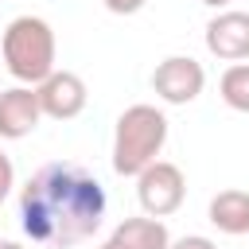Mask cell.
I'll return each instance as SVG.
<instances>
[{
	"label": "cell",
	"mask_w": 249,
	"mask_h": 249,
	"mask_svg": "<svg viewBox=\"0 0 249 249\" xmlns=\"http://www.w3.org/2000/svg\"><path fill=\"white\" fill-rule=\"evenodd\" d=\"M218 89H222V101H226L230 109L249 113V62H233V66L222 74Z\"/></svg>",
	"instance_id": "11"
},
{
	"label": "cell",
	"mask_w": 249,
	"mask_h": 249,
	"mask_svg": "<svg viewBox=\"0 0 249 249\" xmlns=\"http://www.w3.org/2000/svg\"><path fill=\"white\" fill-rule=\"evenodd\" d=\"M206 51L222 62H241L249 58V12L222 8L206 23Z\"/></svg>",
	"instance_id": "7"
},
{
	"label": "cell",
	"mask_w": 249,
	"mask_h": 249,
	"mask_svg": "<svg viewBox=\"0 0 249 249\" xmlns=\"http://www.w3.org/2000/svg\"><path fill=\"white\" fill-rule=\"evenodd\" d=\"M206 86V70L202 62H195L191 54H171L156 66L152 74V89L167 101V105H191Z\"/></svg>",
	"instance_id": "5"
},
{
	"label": "cell",
	"mask_w": 249,
	"mask_h": 249,
	"mask_svg": "<svg viewBox=\"0 0 249 249\" xmlns=\"http://www.w3.org/2000/svg\"><path fill=\"white\" fill-rule=\"evenodd\" d=\"M136 198H140L144 214L167 218V214H175V210L183 206V198H187V179H183V171H179L175 163L156 160V163H148V167L136 175Z\"/></svg>",
	"instance_id": "4"
},
{
	"label": "cell",
	"mask_w": 249,
	"mask_h": 249,
	"mask_svg": "<svg viewBox=\"0 0 249 249\" xmlns=\"http://www.w3.org/2000/svg\"><path fill=\"white\" fill-rule=\"evenodd\" d=\"M12 183H16V171H12V160H8V156H4V148H0V202L8 198Z\"/></svg>",
	"instance_id": "13"
},
{
	"label": "cell",
	"mask_w": 249,
	"mask_h": 249,
	"mask_svg": "<svg viewBox=\"0 0 249 249\" xmlns=\"http://www.w3.org/2000/svg\"><path fill=\"white\" fill-rule=\"evenodd\" d=\"M210 222L230 237L249 233V191H218L210 198Z\"/></svg>",
	"instance_id": "10"
},
{
	"label": "cell",
	"mask_w": 249,
	"mask_h": 249,
	"mask_svg": "<svg viewBox=\"0 0 249 249\" xmlns=\"http://www.w3.org/2000/svg\"><path fill=\"white\" fill-rule=\"evenodd\" d=\"M163 140H167V117L156 105H128L113 128V171L136 179L148 163H156Z\"/></svg>",
	"instance_id": "2"
},
{
	"label": "cell",
	"mask_w": 249,
	"mask_h": 249,
	"mask_svg": "<svg viewBox=\"0 0 249 249\" xmlns=\"http://www.w3.org/2000/svg\"><path fill=\"white\" fill-rule=\"evenodd\" d=\"M39 105H43V117H54V121H70L86 109L89 93H86V82L74 74V70H54L51 78H43L39 86Z\"/></svg>",
	"instance_id": "8"
},
{
	"label": "cell",
	"mask_w": 249,
	"mask_h": 249,
	"mask_svg": "<svg viewBox=\"0 0 249 249\" xmlns=\"http://www.w3.org/2000/svg\"><path fill=\"white\" fill-rule=\"evenodd\" d=\"M0 51L8 74L23 86H39L43 78L54 74V31L39 16H16L4 27Z\"/></svg>",
	"instance_id": "3"
},
{
	"label": "cell",
	"mask_w": 249,
	"mask_h": 249,
	"mask_svg": "<svg viewBox=\"0 0 249 249\" xmlns=\"http://www.w3.org/2000/svg\"><path fill=\"white\" fill-rule=\"evenodd\" d=\"M0 249H23V245H16V241H0Z\"/></svg>",
	"instance_id": "16"
},
{
	"label": "cell",
	"mask_w": 249,
	"mask_h": 249,
	"mask_svg": "<svg viewBox=\"0 0 249 249\" xmlns=\"http://www.w3.org/2000/svg\"><path fill=\"white\" fill-rule=\"evenodd\" d=\"M43 105L35 86H12L0 89V140H23L39 128Z\"/></svg>",
	"instance_id": "6"
},
{
	"label": "cell",
	"mask_w": 249,
	"mask_h": 249,
	"mask_svg": "<svg viewBox=\"0 0 249 249\" xmlns=\"http://www.w3.org/2000/svg\"><path fill=\"white\" fill-rule=\"evenodd\" d=\"M206 8H226V4H233V0H202Z\"/></svg>",
	"instance_id": "15"
},
{
	"label": "cell",
	"mask_w": 249,
	"mask_h": 249,
	"mask_svg": "<svg viewBox=\"0 0 249 249\" xmlns=\"http://www.w3.org/2000/svg\"><path fill=\"white\" fill-rule=\"evenodd\" d=\"M167 249H218L210 237H202V233H187V237H179V241H171Z\"/></svg>",
	"instance_id": "12"
},
{
	"label": "cell",
	"mask_w": 249,
	"mask_h": 249,
	"mask_svg": "<svg viewBox=\"0 0 249 249\" xmlns=\"http://www.w3.org/2000/svg\"><path fill=\"white\" fill-rule=\"evenodd\" d=\"M171 245V233L160 218L144 214V218H124L105 241L101 249H167Z\"/></svg>",
	"instance_id": "9"
},
{
	"label": "cell",
	"mask_w": 249,
	"mask_h": 249,
	"mask_svg": "<svg viewBox=\"0 0 249 249\" xmlns=\"http://www.w3.org/2000/svg\"><path fill=\"white\" fill-rule=\"evenodd\" d=\"M105 191L82 163H43L19 191V226L31 241L70 249L101 230Z\"/></svg>",
	"instance_id": "1"
},
{
	"label": "cell",
	"mask_w": 249,
	"mask_h": 249,
	"mask_svg": "<svg viewBox=\"0 0 249 249\" xmlns=\"http://www.w3.org/2000/svg\"><path fill=\"white\" fill-rule=\"evenodd\" d=\"M144 4H148V0H105V8H109L113 16H136Z\"/></svg>",
	"instance_id": "14"
}]
</instances>
